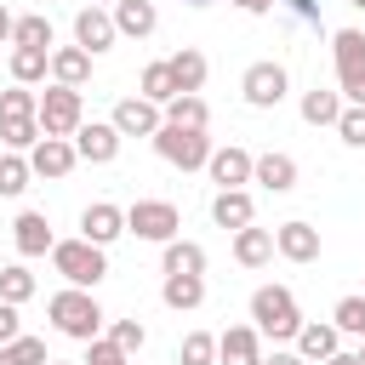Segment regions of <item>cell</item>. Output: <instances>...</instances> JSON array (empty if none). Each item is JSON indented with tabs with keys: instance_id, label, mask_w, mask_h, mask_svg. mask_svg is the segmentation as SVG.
<instances>
[{
	"instance_id": "23",
	"label": "cell",
	"mask_w": 365,
	"mask_h": 365,
	"mask_svg": "<svg viewBox=\"0 0 365 365\" xmlns=\"http://www.w3.org/2000/svg\"><path fill=\"white\" fill-rule=\"evenodd\" d=\"M234 262L240 268H268L274 262V228H257V222L234 228Z\"/></svg>"
},
{
	"instance_id": "21",
	"label": "cell",
	"mask_w": 365,
	"mask_h": 365,
	"mask_svg": "<svg viewBox=\"0 0 365 365\" xmlns=\"http://www.w3.org/2000/svg\"><path fill=\"white\" fill-rule=\"evenodd\" d=\"M108 17H114V29H120V40H148V34L160 29L154 0H114V6H108Z\"/></svg>"
},
{
	"instance_id": "41",
	"label": "cell",
	"mask_w": 365,
	"mask_h": 365,
	"mask_svg": "<svg viewBox=\"0 0 365 365\" xmlns=\"http://www.w3.org/2000/svg\"><path fill=\"white\" fill-rule=\"evenodd\" d=\"M11 336H23V308L0 302V342H11Z\"/></svg>"
},
{
	"instance_id": "24",
	"label": "cell",
	"mask_w": 365,
	"mask_h": 365,
	"mask_svg": "<svg viewBox=\"0 0 365 365\" xmlns=\"http://www.w3.org/2000/svg\"><path fill=\"white\" fill-rule=\"evenodd\" d=\"M160 302H165L171 314H194V308L205 302V274H165Z\"/></svg>"
},
{
	"instance_id": "38",
	"label": "cell",
	"mask_w": 365,
	"mask_h": 365,
	"mask_svg": "<svg viewBox=\"0 0 365 365\" xmlns=\"http://www.w3.org/2000/svg\"><path fill=\"white\" fill-rule=\"evenodd\" d=\"M177 365H217V336L211 331H188L177 342Z\"/></svg>"
},
{
	"instance_id": "33",
	"label": "cell",
	"mask_w": 365,
	"mask_h": 365,
	"mask_svg": "<svg viewBox=\"0 0 365 365\" xmlns=\"http://www.w3.org/2000/svg\"><path fill=\"white\" fill-rule=\"evenodd\" d=\"M137 97H148V103H171L177 97V74H171V63H148L143 74H137Z\"/></svg>"
},
{
	"instance_id": "46",
	"label": "cell",
	"mask_w": 365,
	"mask_h": 365,
	"mask_svg": "<svg viewBox=\"0 0 365 365\" xmlns=\"http://www.w3.org/2000/svg\"><path fill=\"white\" fill-rule=\"evenodd\" d=\"M11 23H17V17H11V11H6V6H0V46H6V40H11Z\"/></svg>"
},
{
	"instance_id": "42",
	"label": "cell",
	"mask_w": 365,
	"mask_h": 365,
	"mask_svg": "<svg viewBox=\"0 0 365 365\" xmlns=\"http://www.w3.org/2000/svg\"><path fill=\"white\" fill-rule=\"evenodd\" d=\"M285 6H291V17L302 29H319V0H285Z\"/></svg>"
},
{
	"instance_id": "7",
	"label": "cell",
	"mask_w": 365,
	"mask_h": 365,
	"mask_svg": "<svg viewBox=\"0 0 365 365\" xmlns=\"http://www.w3.org/2000/svg\"><path fill=\"white\" fill-rule=\"evenodd\" d=\"M331 63H336L342 103H365V29H336L331 34Z\"/></svg>"
},
{
	"instance_id": "32",
	"label": "cell",
	"mask_w": 365,
	"mask_h": 365,
	"mask_svg": "<svg viewBox=\"0 0 365 365\" xmlns=\"http://www.w3.org/2000/svg\"><path fill=\"white\" fill-rule=\"evenodd\" d=\"M11 46H40V51H51V46H57V29H51V17H46V11H29V17H17V23H11Z\"/></svg>"
},
{
	"instance_id": "5",
	"label": "cell",
	"mask_w": 365,
	"mask_h": 365,
	"mask_svg": "<svg viewBox=\"0 0 365 365\" xmlns=\"http://www.w3.org/2000/svg\"><path fill=\"white\" fill-rule=\"evenodd\" d=\"M148 143H154V154H160L165 165H177V171H205V160H211V148H217L205 131L171 125V120H160V131H154Z\"/></svg>"
},
{
	"instance_id": "2",
	"label": "cell",
	"mask_w": 365,
	"mask_h": 365,
	"mask_svg": "<svg viewBox=\"0 0 365 365\" xmlns=\"http://www.w3.org/2000/svg\"><path fill=\"white\" fill-rule=\"evenodd\" d=\"M251 325L262 331V342H291L302 331V308L291 285H257L251 291Z\"/></svg>"
},
{
	"instance_id": "11",
	"label": "cell",
	"mask_w": 365,
	"mask_h": 365,
	"mask_svg": "<svg viewBox=\"0 0 365 365\" xmlns=\"http://www.w3.org/2000/svg\"><path fill=\"white\" fill-rule=\"evenodd\" d=\"M114 40H120V29H114L108 6H80V11H74V46H80V51L103 57V51H114Z\"/></svg>"
},
{
	"instance_id": "27",
	"label": "cell",
	"mask_w": 365,
	"mask_h": 365,
	"mask_svg": "<svg viewBox=\"0 0 365 365\" xmlns=\"http://www.w3.org/2000/svg\"><path fill=\"white\" fill-rule=\"evenodd\" d=\"M51 80H57V86H86V80H91V51H80V46H51Z\"/></svg>"
},
{
	"instance_id": "4",
	"label": "cell",
	"mask_w": 365,
	"mask_h": 365,
	"mask_svg": "<svg viewBox=\"0 0 365 365\" xmlns=\"http://www.w3.org/2000/svg\"><path fill=\"white\" fill-rule=\"evenodd\" d=\"M34 103H40V91L34 86H6L0 91V143L6 148H17V154H29L34 143H40V120H34Z\"/></svg>"
},
{
	"instance_id": "6",
	"label": "cell",
	"mask_w": 365,
	"mask_h": 365,
	"mask_svg": "<svg viewBox=\"0 0 365 365\" xmlns=\"http://www.w3.org/2000/svg\"><path fill=\"white\" fill-rule=\"evenodd\" d=\"M34 120H40V137H74L80 131V120H86V97H80V86H46L40 91V103H34Z\"/></svg>"
},
{
	"instance_id": "13",
	"label": "cell",
	"mask_w": 365,
	"mask_h": 365,
	"mask_svg": "<svg viewBox=\"0 0 365 365\" xmlns=\"http://www.w3.org/2000/svg\"><path fill=\"white\" fill-rule=\"evenodd\" d=\"M80 234L91 240V245H114L120 234H125V205H114V200H91L86 211H80Z\"/></svg>"
},
{
	"instance_id": "36",
	"label": "cell",
	"mask_w": 365,
	"mask_h": 365,
	"mask_svg": "<svg viewBox=\"0 0 365 365\" xmlns=\"http://www.w3.org/2000/svg\"><path fill=\"white\" fill-rule=\"evenodd\" d=\"M51 354H46V336H11V342H0V365H46Z\"/></svg>"
},
{
	"instance_id": "16",
	"label": "cell",
	"mask_w": 365,
	"mask_h": 365,
	"mask_svg": "<svg viewBox=\"0 0 365 365\" xmlns=\"http://www.w3.org/2000/svg\"><path fill=\"white\" fill-rule=\"evenodd\" d=\"M74 165H80V154H74L68 137H40V143L29 148V171H34V177H51V182H57V177H68Z\"/></svg>"
},
{
	"instance_id": "30",
	"label": "cell",
	"mask_w": 365,
	"mask_h": 365,
	"mask_svg": "<svg viewBox=\"0 0 365 365\" xmlns=\"http://www.w3.org/2000/svg\"><path fill=\"white\" fill-rule=\"evenodd\" d=\"M160 114H165L171 125H194V131H205V125H211V108H205V97H200V91H177Z\"/></svg>"
},
{
	"instance_id": "31",
	"label": "cell",
	"mask_w": 365,
	"mask_h": 365,
	"mask_svg": "<svg viewBox=\"0 0 365 365\" xmlns=\"http://www.w3.org/2000/svg\"><path fill=\"white\" fill-rule=\"evenodd\" d=\"M29 182H34V171H29V154L6 148V154H0V200H23V194H29Z\"/></svg>"
},
{
	"instance_id": "12",
	"label": "cell",
	"mask_w": 365,
	"mask_h": 365,
	"mask_svg": "<svg viewBox=\"0 0 365 365\" xmlns=\"http://www.w3.org/2000/svg\"><path fill=\"white\" fill-rule=\"evenodd\" d=\"M251 148H240V143H222V148H211V160H205V177L217 182V188H245L251 182Z\"/></svg>"
},
{
	"instance_id": "49",
	"label": "cell",
	"mask_w": 365,
	"mask_h": 365,
	"mask_svg": "<svg viewBox=\"0 0 365 365\" xmlns=\"http://www.w3.org/2000/svg\"><path fill=\"white\" fill-rule=\"evenodd\" d=\"M348 6H354V11H365V0H348Z\"/></svg>"
},
{
	"instance_id": "40",
	"label": "cell",
	"mask_w": 365,
	"mask_h": 365,
	"mask_svg": "<svg viewBox=\"0 0 365 365\" xmlns=\"http://www.w3.org/2000/svg\"><path fill=\"white\" fill-rule=\"evenodd\" d=\"M80 365H131V354H125V348H114L108 336H91V342H86V359H80Z\"/></svg>"
},
{
	"instance_id": "20",
	"label": "cell",
	"mask_w": 365,
	"mask_h": 365,
	"mask_svg": "<svg viewBox=\"0 0 365 365\" xmlns=\"http://www.w3.org/2000/svg\"><path fill=\"white\" fill-rule=\"evenodd\" d=\"M291 348H297L308 365H319V359H331V354L342 348V331H336L331 319H302V331L291 336Z\"/></svg>"
},
{
	"instance_id": "29",
	"label": "cell",
	"mask_w": 365,
	"mask_h": 365,
	"mask_svg": "<svg viewBox=\"0 0 365 365\" xmlns=\"http://www.w3.org/2000/svg\"><path fill=\"white\" fill-rule=\"evenodd\" d=\"M165 63H171V74H177V91H200V86H205V74H211V63H205V51H194V46H182V51H171Z\"/></svg>"
},
{
	"instance_id": "28",
	"label": "cell",
	"mask_w": 365,
	"mask_h": 365,
	"mask_svg": "<svg viewBox=\"0 0 365 365\" xmlns=\"http://www.w3.org/2000/svg\"><path fill=\"white\" fill-rule=\"evenodd\" d=\"M297 114H302L308 125H336V114H342V91H331V86H314V91H302Z\"/></svg>"
},
{
	"instance_id": "52",
	"label": "cell",
	"mask_w": 365,
	"mask_h": 365,
	"mask_svg": "<svg viewBox=\"0 0 365 365\" xmlns=\"http://www.w3.org/2000/svg\"><path fill=\"white\" fill-rule=\"evenodd\" d=\"M40 6H51V0H40Z\"/></svg>"
},
{
	"instance_id": "25",
	"label": "cell",
	"mask_w": 365,
	"mask_h": 365,
	"mask_svg": "<svg viewBox=\"0 0 365 365\" xmlns=\"http://www.w3.org/2000/svg\"><path fill=\"white\" fill-rule=\"evenodd\" d=\"M160 274H205V245L200 240H165L160 245Z\"/></svg>"
},
{
	"instance_id": "18",
	"label": "cell",
	"mask_w": 365,
	"mask_h": 365,
	"mask_svg": "<svg viewBox=\"0 0 365 365\" xmlns=\"http://www.w3.org/2000/svg\"><path fill=\"white\" fill-rule=\"evenodd\" d=\"M11 245H17V257H51L57 234H51L46 211H17V222H11Z\"/></svg>"
},
{
	"instance_id": "8",
	"label": "cell",
	"mask_w": 365,
	"mask_h": 365,
	"mask_svg": "<svg viewBox=\"0 0 365 365\" xmlns=\"http://www.w3.org/2000/svg\"><path fill=\"white\" fill-rule=\"evenodd\" d=\"M125 234H137L148 245H165V240L182 234V211L171 200H131L125 205Z\"/></svg>"
},
{
	"instance_id": "51",
	"label": "cell",
	"mask_w": 365,
	"mask_h": 365,
	"mask_svg": "<svg viewBox=\"0 0 365 365\" xmlns=\"http://www.w3.org/2000/svg\"><path fill=\"white\" fill-rule=\"evenodd\" d=\"M91 6H114V0H91Z\"/></svg>"
},
{
	"instance_id": "45",
	"label": "cell",
	"mask_w": 365,
	"mask_h": 365,
	"mask_svg": "<svg viewBox=\"0 0 365 365\" xmlns=\"http://www.w3.org/2000/svg\"><path fill=\"white\" fill-rule=\"evenodd\" d=\"M319 365H359V359H354V348H336V354H331V359H319Z\"/></svg>"
},
{
	"instance_id": "17",
	"label": "cell",
	"mask_w": 365,
	"mask_h": 365,
	"mask_svg": "<svg viewBox=\"0 0 365 365\" xmlns=\"http://www.w3.org/2000/svg\"><path fill=\"white\" fill-rule=\"evenodd\" d=\"M217 365H262V331L257 325L217 331Z\"/></svg>"
},
{
	"instance_id": "15",
	"label": "cell",
	"mask_w": 365,
	"mask_h": 365,
	"mask_svg": "<svg viewBox=\"0 0 365 365\" xmlns=\"http://www.w3.org/2000/svg\"><path fill=\"white\" fill-rule=\"evenodd\" d=\"M108 120H114V131H120V137H154L165 114H160V103H148V97H120Z\"/></svg>"
},
{
	"instance_id": "1",
	"label": "cell",
	"mask_w": 365,
	"mask_h": 365,
	"mask_svg": "<svg viewBox=\"0 0 365 365\" xmlns=\"http://www.w3.org/2000/svg\"><path fill=\"white\" fill-rule=\"evenodd\" d=\"M46 319H51V331L68 336V342H91V336H103V325H108L97 291H80V285L51 291V297H46Z\"/></svg>"
},
{
	"instance_id": "47",
	"label": "cell",
	"mask_w": 365,
	"mask_h": 365,
	"mask_svg": "<svg viewBox=\"0 0 365 365\" xmlns=\"http://www.w3.org/2000/svg\"><path fill=\"white\" fill-rule=\"evenodd\" d=\"M354 359H359V365H365V336H359V348H354Z\"/></svg>"
},
{
	"instance_id": "22",
	"label": "cell",
	"mask_w": 365,
	"mask_h": 365,
	"mask_svg": "<svg viewBox=\"0 0 365 365\" xmlns=\"http://www.w3.org/2000/svg\"><path fill=\"white\" fill-rule=\"evenodd\" d=\"M211 222L217 228H245V222H257V200H251V188H217V200H211Z\"/></svg>"
},
{
	"instance_id": "53",
	"label": "cell",
	"mask_w": 365,
	"mask_h": 365,
	"mask_svg": "<svg viewBox=\"0 0 365 365\" xmlns=\"http://www.w3.org/2000/svg\"><path fill=\"white\" fill-rule=\"evenodd\" d=\"M0 262H6V257H0Z\"/></svg>"
},
{
	"instance_id": "37",
	"label": "cell",
	"mask_w": 365,
	"mask_h": 365,
	"mask_svg": "<svg viewBox=\"0 0 365 365\" xmlns=\"http://www.w3.org/2000/svg\"><path fill=\"white\" fill-rule=\"evenodd\" d=\"M103 336H108L114 348H125V354H143V348H148V325H143V319H108Z\"/></svg>"
},
{
	"instance_id": "9",
	"label": "cell",
	"mask_w": 365,
	"mask_h": 365,
	"mask_svg": "<svg viewBox=\"0 0 365 365\" xmlns=\"http://www.w3.org/2000/svg\"><path fill=\"white\" fill-rule=\"evenodd\" d=\"M285 91H291V74H285V63H274V57H262V63H251V68L240 74V97H245L251 108H279Z\"/></svg>"
},
{
	"instance_id": "10",
	"label": "cell",
	"mask_w": 365,
	"mask_h": 365,
	"mask_svg": "<svg viewBox=\"0 0 365 365\" xmlns=\"http://www.w3.org/2000/svg\"><path fill=\"white\" fill-rule=\"evenodd\" d=\"M68 143H74V154H80L86 165H114L125 137L114 131V120H80V131H74Z\"/></svg>"
},
{
	"instance_id": "44",
	"label": "cell",
	"mask_w": 365,
	"mask_h": 365,
	"mask_svg": "<svg viewBox=\"0 0 365 365\" xmlns=\"http://www.w3.org/2000/svg\"><path fill=\"white\" fill-rule=\"evenodd\" d=\"M245 17H262V11H274V0H234Z\"/></svg>"
},
{
	"instance_id": "35",
	"label": "cell",
	"mask_w": 365,
	"mask_h": 365,
	"mask_svg": "<svg viewBox=\"0 0 365 365\" xmlns=\"http://www.w3.org/2000/svg\"><path fill=\"white\" fill-rule=\"evenodd\" d=\"M331 325H336L342 336H354V342H359V336H365V291H348V297L331 308Z\"/></svg>"
},
{
	"instance_id": "14",
	"label": "cell",
	"mask_w": 365,
	"mask_h": 365,
	"mask_svg": "<svg viewBox=\"0 0 365 365\" xmlns=\"http://www.w3.org/2000/svg\"><path fill=\"white\" fill-rule=\"evenodd\" d=\"M274 257H285V262H319V228L302 222V217L279 222L274 228Z\"/></svg>"
},
{
	"instance_id": "26",
	"label": "cell",
	"mask_w": 365,
	"mask_h": 365,
	"mask_svg": "<svg viewBox=\"0 0 365 365\" xmlns=\"http://www.w3.org/2000/svg\"><path fill=\"white\" fill-rule=\"evenodd\" d=\"M11 80H17V86H46V80H51V51H40V46H11Z\"/></svg>"
},
{
	"instance_id": "50",
	"label": "cell",
	"mask_w": 365,
	"mask_h": 365,
	"mask_svg": "<svg viewBox=\"0 0 365 365\" xmlns=\"http://www.w3.org/2000/svg\"><path fill=\"white\" fill-rule=\"evenodd\" d=\"M182 6H211V0H182Z\"/></svg>"
},
{
	"instance_id": "39",
	"label": "cell",
	"mask_w": 365,
	"mask_h": 365,
	"mask_svg": "<svg viewBox=\"0 0 365 365\" xmlns=\"http://www.w3.org/2000/svg\"><path fill=\"white\" fill-rule=\"evenodd\" d=\"M348 148H365V103H342V114H336V125H331Z\"/></svg>"
},
{
	"instance_id": "48",
	"label": "cell",
	"mask_w": 365,
	"mask_h": 365,
	"mask_svg": "<svg viewBox=\"0 0 365 365\" xmlns=\"http://www.w3.org/2000/svg\"><path fill=\"white\" fill-rule=\"evenodd\" d=\"M46 365H80V359H46Z\"/></svg>"
},
{
	"instance_id": "19",
	"label": "cell",
	"mask_w": 365,
	"mask_h": 365,
	"mask_svg": "<svg viewBox=\"0 0 365 365\" xmlns=\"http://www.w3.org/2000/svg\"><path fill=\"white\" fill-rule=\"evenodd\" d=\"M251 182L268 188V194H291V188H297V160L279 154V148H268V154L251 160Z\"/></svg>"
},
{
	"instance_id": "43",
	"label": "cell",
	"mask_w": 365,
	"mask_h": 365,
	"mask_svg": "<svg viewBox=\"0 0 365 365\" xmlns=\"http://www.w3.org/2000/svg\"><path fill=\"white\" fill-rule=\"evenodd\" d=\"M262 365H308L297 348H274V354H262Z\"/></svg>"
},
{
	"instance_id": "3",
	"label": "cell",
	"mask_w": 365,
	"mask_h": 365,
	"mask_svg": "<svg viewBox=\"0 0 365 365\" xmlns=\"http://www.w3.org/2000/svg\"><path fill=\"white\" fill-rule=\"evenodd\" d=\"M51 268L63 274V285L97 291V285L108 279V251H103V245H91L86 234H74V240H57V245H51Z\"/></svg>"
},
{
	"instance_id": "34",
	"label": "cell",
	"mask_w": 365,
	"mask_h": 365,
	"mask_svg": "<svg viewBox=\"0 0 365 365\" xmlns=\"http://www.w3.org/2000/svg\"><path fill=\"white\" fill-rule=\"evenodd\" d=\"M34 291H40V279L29 274V262H0V302H17L23 308Z\"/></svg>"
}]
</instances>
